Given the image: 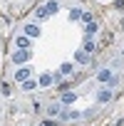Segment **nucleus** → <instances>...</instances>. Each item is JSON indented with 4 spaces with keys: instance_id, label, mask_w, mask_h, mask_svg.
Listing matches in <instances>:
<instances>
[{
    "instance_id": "1",
    "label": "nucleus",
    "mask_w": 124,
    "mask_h": 126,
    "mask_svg": "<svg viewBox=\"0 0 124 126\" xmlns=\"http://www.w3.org/2000/svg\"><path fill=\"white\" fill-rule=\"evenodd\" d=\"M60 10V3L57 0H50V3H45L42 8H37V20H45L47 15H55Z\"/></svg>"
},
{
    "instance_id": "2",
    "label": "nucleus",
    "mask_w": 124,
    "mask_h": 126,
    "mask_svg": "<svg viewBox=\"0 0 124 126\" xmlns=\"http://www.w3.org/2000/svg\"><path fill=\"white\" fill-rule=\"evenodd\" d=\"M30 57H32V52H30L27 47H20V49L13 52V64H25Z\"/></svg>"
},
{
    "instance_id": "3",
    "label": "nucleus",
    "mask_w": 124,
    "mask_h": 126,
    "mask_svg": "<svg viewBox=\"0 0 124 126\" xmlns=\"http://www.w3.org/2000/svg\"><path fill=\"white\" fill-rule=\"evenodd\" d=\"M97 101H99V104H107V101H112V87H104V89H99V92H97Z\"/></svg>"
},
{
    "instance_id": "4",
    "label": "nucleus",
    "mask_w": 124,
    "mask_h": 126,
    "mask_svg": "<svg viewBox=\"0 0 124 126\" xmlns=\"http://www.w3.org/2000/svg\"><path fill=\"white\" fill-rule=\"evenodd\" d=\"M97 79H99L102 84H114V79H112V72H109V69H99V72H97Z\"/></svg>"
},
{
    "instance_id": "5",
    "label": "nucleus",
    "mask_w": 124,
    "mask_h": 126,
    "mask_svg": "<svg viewBox=\"0 0 124 126\" xmlns=\"http://www.w3.org/2000/svg\"><path fill=\"white\" fill-rule=\"evenodd\" d=\"M22 30H25V35H27V37H40V27H37L35 22H27Z\"/></svg>"
},
{
    "instance_id": "6",
    "label": "nucleus",
    "mask_w": 124,
    "mask_h": 126,
    "mask_svg": "<svg viewBox=\"0 0 124 126\" xmlns=\"http://www.w3.org/2000/svg\"><path fill=\"white\" fill-rule=\"evenodd\" d=\"M62 121H72V119H80V114L77 111H67V109H60V114H57Z\"/></svg>"
},
{
    "instance_id": "7",
    "label": "nucleus",
    "mask_w": 124,
    "mask_h": 126,
    "mask_svg": "<svg viewBox=\"0 0 124 126\" xmlns=\"http://www.w3.org/2000/svg\"><path fill=\"white\" fill-rule=\"evenodd\" d=\"M30 74H32V69H30V67H20V69L15 72V79H18V82H25Z\"/></svg>"
},
{
    "instance_id": "8",
    "label": "nucleus",
    "mask_w": 124,
    "mask_h": 126,
    "mask_svg": "<svg viewBox=\"0 0 124 126\" xmlns=\"http://www.w3.org/2000/svg\"><path fill=\"white\" fill-rule=\"evenodd\" d=\"M20 84H22V89H25V92H32V89H37V82H35V79H30V77H27L25 82H20Z\"/></svg>"
},
{
    "instance_id": "9",
    "label": "nucleus",
    "mask_w": 124,
    "mask_h": 126,
    "mask_svg": "<svg viewBox=\"0 0 124 126\" xmlns=\"http://www.w3.org/2000/svg\"><path fill=\"white\" fill-rule=\"evenodd\" d=\"M75 59H77V62H80V64H87V62H89V54H87V52H84V49H80V52H77V54H75Z\"/></svg>"
},
{
    "instance_id": "10",
    "label": "nucleus",
    "mask_w": 124,
    "mask_h": 126,
    "mask_svg": "<svg viewBox=\"0 0 124 126\" xmlns=\"http://www.w3.org/2000/svg\"><path fill=\"white\" fill-rule=\"evenodd\" d=\"M94 32H97V22L92 20V22H87V25H84V35H87V37H92Z\"/></svg>"
},
{
    "instance_id": "11",
    "label": "nucleus",
    "mask_w": 124,
    "mask_h": 126,
    "mask_svg": "<svg viewBox=\"0 0 124 126\" xmlns=\"http://www.w3.org/2000/svg\"><path fill=\"white\" fill-rule=\"evenodd\" d=\"M82 49H84V52H87V54H92V52H94V49H97V45H94V42H92V37H87V40H84V47H82Z\"/></svg>"
},
{
    "instance_id": "12",
    "label": "nucleus",
    "mask_w": 124,
    "mask_h": 126,
    "mask_svg": "<svg viewBox=\"0 0 124 126\" xmlns=\"http://www.w3.org/2000/svg\"><path fill=\"white\" fill-rule=\"evenodd\" d=\"M37 84H40V87H50V84H52V74H42Z\"/></svg>"
},
{
    "instance_id": "13",
    "label": "nucleus",
    "mask_w": 124,
    "mask_h": 126,
    "mask_svg": "<svg viewBox=\"0 0 124 126\" xmlns=\"http://www.w3.org/2000/svg\"><path fill=\"white\" fill-rule=\"evenodd\" d=\"M60 74H65V77H70V74H72V64H70V62H65V64L60 67Z\"/></svg>"
},
{
    "instance_id": "14",
    "label": "nucleus",
    "mask_w": 124,
    "mask_h": 126,
    "mask_svg": "<svg viewBox=\"0 0 124 126\" xmlns=\"http://www.w3.org/2000/svg\"><path fill=\"white\" fill-rule=\"evenodd\" d=\"M75 101V94L72 92H65V94H62V104H72Z\"/></svg>"
},
{
    "instance_id": "15",
    "label": "nucleus",
    "mask_w": 124,
    "mask_h": 126,
    "mask_svg": "<svg viewBox=\"0 0 124 126\" xmlns=\"http://www.w3.org/2000/svg\"><path fill=\"white\" fill-rule=\"evenodd\" d=\"M18 47H30V37H27V35L18 37Z\"/></svg>"
},
{
    "instance_id": "16",
    "label": "nucleus",
    "mask_w": 124,
    "mask_h": 126,
    "mask_svg": "<svg viewBox=\"0 0 124 126\" xmlns=\"http://www.w3.org/2000/svg\"><path fill=\"white\" fill-rule=\"evenodd\" d=\"M60 109H62V104H50V109H47V111H50V116H57V114H60Z\"/></svg>"
},
{
    "instance_id": "17",
    "label": "nucleus",
    "mask_w": 124,
    "mask_h": 126,
    "mask_svg": "<svg viewBox=\"0 0 124 126\" xmlns=\"http://www.w3.org/2000/svg\"><path fill=\"white\" fill-rule=\"evenodd\" d=\"M80 15H82V10H80V8L70 10V20H72V22H75V20H80Z\"/></svg>"
},
{
    "instance_id": "18",
    "label": "nucleus",
    "mask_w": 124,
    "mask_h": 126,
    "mask_svg": "<svg viewBox=\"0 0 124 126\" xmlns=\"http://www.w3.org/2000/svg\"><path fill=\"white\" fill-rule=\"evenodd\" d=\"M80 20H84V22H92V13H87V10H82V15H80Z\"/></svg>"
}]
</instances>
